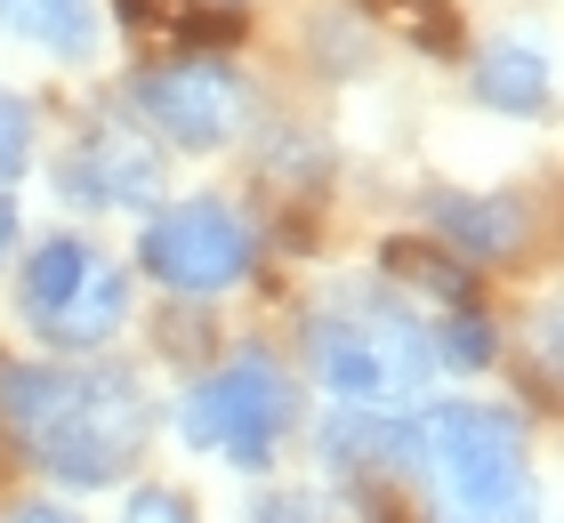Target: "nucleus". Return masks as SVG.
I'll return each instance as SVG.
<instances>
[{"label":"nucleus","mask_w":564,"mask_h":523,"mask_svg":"<svg viewBox=\"0 0 564 523\" xmlns=\"http://www.w3.org/2000/svg\"><path fill=\"white\" fill-rule=\"evenodd\" d=\"M0 427L57 483H113L153 443V395L113 362H0Z\"/></svg>","instance_id":"nucleus-1"},{"label":"nucleus","mask_w":564,"mask_h":523,"mask_svg":"<svg viewBox=\"0 0 564 523\" xmlns=\"http://www.w3.org/2000/svg\"><path fill=\"white\" fill-rule=\"evenodd\" d=\"M395 467L420 483L427 523H541L524 427L500 403H427V411H412Z\"/></svg>","instance_id":"nucleus-2"},{"label":"nucleus","mask_w":564,"mask_h":523,"mask_svg":"<svg viewBox=\"0 0 564 523\" xmlns=\"http://www.w3.org/2000/svg\"><path fill=\"white\" fill-rule=\"evenodd\" d=\"M299 347H306V371L355 411H388L444 371L435 362V323H420L403 306V291H330L306 314Z\"/></svg>","instance_id":"nucleus-3"},{"label":"nucleus","mask_w":564,"mask_h":523,"mask_svg":"<svg viewBox=\"0 0 564 523\" xmlns=\"http://www.w3.org/2000/svg\"><path fill=\"white\" fill-rule=\"evenodd\" d=\"M291 418H299L291 371H282L274 355L242 347V355H226L218 371L202 379L186 403H177V435H186L194 451H210V459H226V467H242V476H259V467L282 451Z\"/></svg>","instance_id":"nucleus-4"},{"label":"nucleus","mask_w":564,"mask_h":523,"mask_svg":"<svg viewBox=\"0 0 564 523\" xmlns=\"http://www.w3.org/2000/svg\"><path fill=\"white\" fill-rule=\"evenodd\" d=\"M17 314L48 347H106L130 323V274L82 233H48L17 274Z\"/></svg>","instance_id":"nucleus-5"},{"label":"nucleus","mask_w":564,"mask_h":523,"mask_svg":"<svg viewBox=\"0 0 564 523\" xmlns=\"http://www.w3.org/2000/svg\"><path fill=\"white\" fill-rule=\"evenodd\" d=\"M138 258H145V274L162 282V291H177V298H218V291H235V282L250 274L259 233H250V218H242L235 201L194 194V201H177V209H153V226L138 233Z\"/></svg>","instance_id":"nucleus-6"},{"label":"nucleus","mask_w":564,"mask_h":523,"mask_svg":"<svg viewBox=\"0 0 564 523\" xmlns=\"http://www.w3.org/2000/svg\"><path fill=\"white\" fill-rule=\"evenodd\" d=\"M130 113L153 138H170L177 153H218V145H235L250 89L218 57H177V65H145L130 81Z\"/></svg>","instance_id":"nucleus-7"},{"label":"nucleus","mask_w":564,"mask_h":523,"mask_svg":"<svg viewBox=\"0 0 564 523\" xmlns=\"http://www.w3.org/2000/svg\"><path fill=\"white\" fill-rule=\"evenodd\" d=\"M162 145H145L130 121H89L57 162V194L82 209H162Z\"/></svg>","instance_id":"nucleus-8"},{"label":"nucleus","mask_w":564,"mask_h":523,"mask_svg":"<svg viewBox=\"0 0 564 523\" xmlns=\"http://www.w3.org/2000/svg\"><path fill=\"white\" fill-rule=\"evenodd\" d=\"M476 97L492 105V113H508V121H541V113H549V97H556L549 48L532 41V33H500V41H484V57H476Z\"/></svg>","instance_id":"nucleus-9"},{"label":"nucleus","mask_w":564,"mask_h":523,"mask_svg":"<svg viewBox=\"0 0 564 523\" xmlns=\"http://www.w3.org/2000/svg\"><path fill=\"white\" fill-rule=\"evenodd\" d=\"M427 242L468 250V258H524V209L500 194H435L427 201Z\"/></svg>","instance_id":"nucleus-10"},{"label":"nucleus","mask_w":564,"mask_h":523,"mask_svg":"<svg viewBox=\"0 0 564 523\" xmlns=\"http://www.w3.org/2000/svg\"><path fill=\"white\" fill-rule=\"evenodd\" d=\"M0 33L48 48L65 65L97 57V0H0Z\"/></svg>","instance_id":"nucleus-11"},{"label":"nucleus","mask_w":564,"mask_h":523,"mask_svg":"<svg viewBox=\"0 0 564 523\" xmlns=\"http://www.w3.org/2000/svg\"><path fill=\"white\" fill-rule=\"evenodd\" d=\"M388 282H412V298H435V314H468V266H459L452 250H435L427 233H403L388 242Z\"/></svg>","instance_id":"nucleus-12"},{"label":"nucleus","mask_w":564,"mask_h":523,"mask_svg":"<svg viewBox=\"0 0 564 523\" xmlns=\"http://www.w3.org/2000/svg\"><path fill=\"white\" fill-rule=\"evenodd\" d=\"M371 17H388L412 48H435V57H452L459 48V17L444 9V0H364Z\"/></svg>","instance_id":"nucleus-13"},{"label":"nucleus","mask_w":564,"mask_h":523,"mask_svg":"<svg viewBox=\"0 0 564 523\" xmlns=\"http://www.w3.org/2000/svg\"><path fill=\"white\" fill-rule=\"evenodd\" d=\"M33 105H24L17 89H0V186H17L24 170H33Z\"/></svg>","instance_id":"nucleus-14"},{"label":"nucleus","mask_w":564,"mask_h":523,"mask_svg":"<svg viewBox=\"0 0 564 523\" xmlns=\"http://www.w3.org/2000/svg\"><path fill=\"white\" fill-rule=\"evenodd\" d=\"M250 523H323V500H315L306 483H282V491H259Z\"/></svg>","instance_id":"nucleus-15"},{"label":"nucleus","mask_w":564,"mask_h":523,"mask_svg":"<svg viewBox=\"0 0 564 523\" xmlns=\"http://www.w3.org/2000/svg\"><path fill=\"white\" fill-rule=\"evenodd\" d=\"M121 523H194V508L177 500V491H130V508H121Z\"/></svg>","instance_id":"nucleus-16"},{"label":"nucleus","mask_w":564,"mask_h":523,"mask_svg":"<svg viewBox=\"0 0 564 523\" xmlns=\"http://www.w3.org/2000/svg\"><path fill=\"white\" fill-rule=\"evenodd\" d=\"M0 523H82L73 508H57V500H24V508H9Z\"/></svg>","instance_id":"nucleus-17"},{"label":"nucleus","mask_w":564,"mask_h":523,"mask_svg":"<svg viewBox=\"0 0 564 523\" xmlns=\"http://www.w3.org/2000/svg\"><path fill=\"white\" fill-rule=\"evenodd\" d=\"M9 242H17V209L0 201V258H9Z\"/></svg>","instance_id":"nucleus-18"}]
</instances>
